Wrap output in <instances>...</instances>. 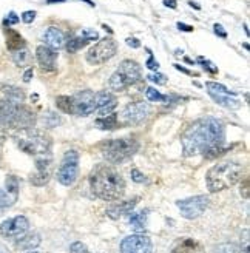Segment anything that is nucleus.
<instances>
[{"label": "nucleus", "instance_id": "1", "mask_svg": "<svg viewBox=\"0 0 250 253\" xmlns=\"http://www.w3.org/2000/svg\"><path fill=\"white\" fill-rule=\"evenodd\" d=\"M224 124L216 118H203L193 122L182 134V148L185 156L211 153L215 156L224 142Z\"/></svg>", "mask_w": 250, "mask_h": 253}, {"label": "nucleus", "instance_id": "6", "mask_svg": "<svg viewBox=\"0 0 250 253\" xmlns=\"http://www.w3.org/2000/svg\"><path fill=\"white\" fill-rule=\"evenodd\" d=\"M17 145L25 153L45 158V156H49L51 139L37 130L27 128V130H23L22 136L17 137Z\"/></svg>", "mask_w": 250, "mask_h": 253}, {"label": "nucleus", "instance_id": "12", "mask_svg": "<svg viewBox=\"0 0 250 253\" xmlns=\"http://www.w3.org/2000/svg\"><path fill=\"white\" fill-rule=\"evenodd\" d=\"M73 113L71 115L76 116H90L91 113L96 111V104H94V93L90 90H83L73 96Z\"/></svg>", "mask_w": 250, "mask_h": 253}, {"label": "nucleus", "instance_id": "27", "mask_svg": "<svg viewBox=\"0 0 250 253\" xmlns=\"http://www.w3.org/2000/svg\"><path fill=\"white\" fill-rule=\"evenodd\" d=\"M12 60H14L17 67H27L31 62V54L27 48H22V49H17V51L12 53Z\"/></svg>", "mask_w": 250, "mask_h": 253}, {"label": "nucleus", "instance_id": "17", "mask_svg": "<svg viewBox=\"0 0 250 253\" xmlns=\"http://www.w3.org/2000/svg\"><path fill=\"white\" fill-rule=\"evenodd\" d=\"M96 39H99L97 31L90 30V28H85V30H82L79 33V36L73 37V39L68 41L67 49H68V53H76V51H79V49H82L83 46L88 45L91 41H96Z\"/></svg>", "mask_w": 250, "mask_h": 253}, {"label": "nucleus", "instance_id": "34", "mask_svg": "<svg viewBox=\"0 0 250 253\" xmlns=\"http://www.w3.org/2000/svg\"><path fill=\"white\" fill-rule=\"evenodd\" d=\"M42 124L46 126V128H53V126H57L60 124V118L54 113H46V115L42 118Z\"/></svg>", "mask_w": 250, "mask_h": 253}, {"label": "nucleus", "instance_id": "18", "mask_svg": "<svg viewBox=\"0 0 250 253\" xmlns=\"http://www.w3.org/2000/svg\"><path fill=\"white\" fill-rule=\"evenodd\" d=\"M36 56H37V60H39V63H41L42 70H45V71L56 70L57 53L54 51V49L42 45V46H39L36 49Z\"/></svg>", "mask_w": 250, "mask_h": 253}, {"label": "nucleus", "instance_id": "2", "mask_svg": "<svg viewBox=\"0 0 250 253\" xmlns=\"http://www.w3.org/2000/svg\"><path fill=\"white\" fill-rule=\"evenodd\" d=\"M90 187L94 196L104 201H116L125 193V181L122 174L108 164L94 167L90 174Z\"/></svg>", "mask_w": 250, "mask_h": 253}, {"label": "nucleus", "instance_id": "30", "mask_svg": "<svg viewBox=\"0 0 250 253\" xmlns=\"http://www.w3.org/2000/svg\"><path fill=\"white\" fill-rule=\"evenodd\" d=\"M206 88H207V91H213V93H221V94L236 96V93L230 91L227 86H224V85H221V84H216V82H207V84H206Z\"/></svg>", "mask_w": 250, "mask_h": 253}, {"label": "nucleus", "instance_id": "40", "mask_svg": "<svg viewBox=\"0 0 250 253\" xmlns=\"http://www.w3.org/2000/svg\"><path fill=\"white\" fill-rule=\"evenodd\" d=\"M36 19V11H25L22 14V20L25 23H31Z\"/></svg>", "mask_w": 250, "mask_h": 253}, {"label": "nucleus", "instance_id": "8", "mask_svg": "<svg viewBox=\"0 0 250 253\" xmlns=\"http://www.w3.org/2000/svg\"><path fill=\"white\" fill-rule=\"evenodd\" d=\"M79 174V153L76 150H70L65 153L62 164L57 170V181L62 185H73Z\"/></svg>", "mask_w": 250, "mask_h": 253}, {"label": "nucleus", "instance_id": "45", "mask_svg": "<svg viewBox=\"0 0 250 253\" xmlns=\"http://www.w3.org/2000/svg\"><path fill=\"white\" fill-rule=\"evenodd\" d=\"M31 76H33V70L30 68L27 73L23 74V81H25V82H30V81H31Z\"/></svg>", "mask_w": 250, "mask_h": 253}, {"label": "nucleus", "instance_id": "50", "mask_svg": "<svg viewBox=\"0 0 250 253\" xmlns=\"http://www.w3.org/2000/svg\"><path fill=\"white\" fill-rule=\"evenodd\" d=\"M82 2H85V3H88L90 6H94V3H93V2H90V0H82Z\"/></svg>", "mask_w": 250, "mask_h": 253}, {"label": "nucleus", "instance_id": "9", "mask_svg": "<svg viewBox=\"0 0 250 253\" xmlns=\"http://www.w3.org/2000/svg\"><path fill=\"white\" fill-rule=\"evenodd\" d=\"M118 51L116 42L111 39V37H105V39H101L96 45H93L88 53H86V60L91 65H101V63L110 60Z\"/></svg>", "mask_w": 250, "mask_h": 253}, {"label": "nucleus", "instance_id": "21", "mask_svg": "<svg viewBox=\"0 0 250 253\" xmlns=\"http://www.w3.org/2000/svg\"><path fill=\"white\" fill-rule=\"evenodd\" d=\"M203 252H204L203 246L192 238L179 239L171 250V253H203Z\"/></svg>", "mask_w": 250, "mask_h": 253}, {"label": "nucleus", "instance_id": "28", "mask_svg": "<svg viewBox=\"0 0 250 253\" xmlns=\"http://www.w3.org/2000/svg\"><path fill=\"white\" fill-rule=\"evenodd\" d=\"M147 214H148L147 210H142L139 213H133L130 216V224L136 230H144L147 225Z\"/></svg>", "mask_w": 250, "mask_h": 253}, {"label": "nucleus", "instance_id": "19", "mask_svg": "<svg viewBox=\"0 0 250 253\" xmlns=\"http://www.w3.org/2000/svg\"><path fill=\"white\" fill-rule=\"evenodd\" d=\"M42 41L45 42V46L51 48V49H59L65 45V34H64V31L56 27H49L43 33Z\"/></svg>", "mask_w": 250, "mask_h": 253}, {"label": "nucleus", "instance_id": "48", "mask_svg": "<svg viewBox=\"0 0 250 253\" xmlns=\"http://www.w3.org/2000/svg\"><path fill=\"white\" fill-rule=\"evenodd\" d=\"M60 2H67V0H46L48 5H51V3H60Z\"/></svg>", "mask_w": 250, "mask_h": 253}, {"label": "nucleus", "instance_id": "14", "mask_svg": "<svg viewBox=\"0 0 250 253\" xmlns=\"http://www.w3.org/2000/svg\"><path fill=\"white\" fill-rule=\"evenodd\" d=\"M150 111V107L148 104L145 102H133L130 105H127L122 111V121L125 124H131V125H136V124H141Z\"/></svg>", "mask_w": 250, "mask_h": 253}, {"label": "nucleus", "instance_id": "25", "mask_svg": "<svg viewBox=\"0 0 250 253\" xmlns=\"http://www.w3.org/2000/svg\"><path fill=\"white\" fill-rule=\"evenodd\" d=\"M94 124H96L97 128H101V130H113L118 126V115L116 113H110V115H107V116L96 119Z\"/></svg>", "mask_w": 250, "mask_h": 253}, {"label": "nucleus", "instance_id": "31", "mask_svg": "<svg viewBox=\"0 0 250 253\" xmlns=\"http://www.w3.org/2000/svg\"><path fill=\"white\" fill-rule=\"evenodd\" d=\"M6 99L8 100H12V102H17V104H22V100H23V93L19 90V88H14V86H8L6 90Z\"/></svg>", "mask_w": 250, "mask_h": 253}, {"label": "nucleus", "instance_id": "10", "mask_svg": "<svg viewBox=\"0 0 250 253\" xmlns=\"http://www.w3.org/2000/svg\"><path fill=\"white\" fill-rule=\"evenodd\" d=\"M178 209L181 210V214L185 219H196L204 213V210L208 206V198L207 196H193L187 198L176 202Z\"/></svg>", "mask_w": 250, "mask_h": 253}, {"label": "nucleus", "instance_id": "16", "mask_svg": "<svg viewBox=\"0 0 250 253\" xmlns=\"http://www.w3.org/2000/svg\"><path fill=\"white\" fill-rule=\"evenodd\" d=\"M36 167L37 171L31 176V182L34 185H45L49 181V176H51V158H37Z\"/></svg>", "mask_w": 250, "mask_h": 253}, {"label": "nucleus", "instance_id": "4", "mask_svg": "<svg viewBox=\"0 0 250 253\" xmlns=\"http://www.w3.org/2000/svg\"><path fill=\"white\" fill-rule=\"evenodd\" d=\"M0 124L27 130L34 125V115L22 104L5 99L0 102Z\"/></svg>", "mask_w": 250, "mask_h": 253}, {"label": "nucleus", "instance_id": "39", "mask_svg": "<svg viewBox=\"0 0 250 253\" xmlns=\"http://www.w3.org/2000/svg\"><path fill=\"white\" fill-rule=\"evenodd\" d=\"M131 179L134 181V182H145V176L139 171V170H137V169H133L131 170Z\"/></svg>", "mask_w": 250, "mask_h": 253}, {"label": "nucleus", "instance_id": "20", "mask_svg": "<svg viewBox=\"0 0 250 253\" xmlns=\"http://www.w3.org/2000/svg\"><path fill=\"white\" fill-rule=\"evenodd\" d=\"M137 201H139V199L134 198V199H130V201H122V202H119V204L110 206L107 209V214H108L111 219H118V218L124 216L125 213H130L136 207Z\"/></svg>", "mask_w": 250, "mask_h": 253}, {"label": "nucleus", "instance_id": "7", "mask_svg": "<svg viewBox=\"0 0 250 253\" xmlns=\"http://www.w3.org/2000/svg\"><path fill=\"white\" fill-rule=\"evenodd\" d=\"M141 79V67L133 60H124L108 81L110 90L124 91Z\"/></svg>", "mask_w": 250, "mask_h": 253}, {"label": "nucleus", "instance_id": "33", "mask_svg": "<svg viewBox=\"0 0 250 253\" xmlns=\"http://www.w3.org/2000/svg\"><path fill=\"white\" fill-rule=\"evenodd\" d=\"M145 97L150 100V102H161V100H168V96H164V94H161L156 88H147V91H145Z\"/></svg>", "mask_w": 250, "mask_h": 253}, {"label": "nucleus", "instance_id": "46", "mask_svg": "<svg viewBox=\"0 0 250 253\" xmlns=\"http://www.w3.org/2000/svg\"><path fill=\"white\" fill-rule=\"evenodd\" d=\"M164 5H166V6H170V8H173V9L178 6V5H176V2H174V0H164Z\"/></svg>", "mask_w": 250, "mask_h": 253}, {"label": "nucleus", "instance_id": "43", "mask_svg": "<svg viewBox=\"0 0 250 253\" xmlns=\"http://www.w3.org/2000/svg\"><path fill=\"white\" fill-rule=\"evenodd\" d=\"M213 28H215V33H216V34H218L219 37H222V39H226V37H227V33L222 30V27H221V25H218V23H216Z\"/></svg>", "mask_w": 250, "mask_h": 253}, {"label": "nucleus", "instance_id": "5", "mask_svg": "<svg viewBox=\"0 0 250 253\" xmlns=\"http://www.w3.org/2000/svg\"><path fill=\"white\" fill-rule=\"evenodd\" d=\"M137 148H139V144L133 137L111 139V141H107L101 145L104 158L111 164H121L130 159L131 156H134Z\"/></svg>", "mask_w": 250, "mask_h": 253}, {"label": "nucleus", "instance_id": "51", "mask_svg": "<svg viewBox=\"0 0 250 253\" xmlns=\"http://www.w3.org/2000/svg\"><path fill=\"white\" fill-rule=\"evenodd\" d=\"M189 5H190V6H195V8H198V9H199V6H198L195 2H189Z\"/></svg>", "mask_w": 250, "mask_h": 253}, {"label": "nucleus", "instance_id": "11", "mask_svg": "<svg viewBox=\"0 0 250 253\" xmlns=\"http://www.w3.org/2000/svg\"><path fill=\"white\" fill-rule=\"evenodd\" d=\"M152 239L147 235H130L121 243V253H152Z\"/></svg>", "mask_w": 250, "mask_h": 253}, {"label": "nucleus", "instance_id": "3", "mask_svg": "<svg viewBox=\"0 0 250 253\" xmlns=\"http://www.w3.org/2000/svg\"><path fill=\"white\" fill-rule=\"evenodd\" d=\"M243 171H244V167L240 162L227 161V162L216 164L215 167H211L207 171V176H206L207 188L211 193L226 190L235 185L243 178Z\"/></svg>", "mask_w": 250, "mask_h": 253}, {"label": "nucleus", "instance_id": "44", "mask_svg": "<svg viewBox=\"0 0 250 253\" xmlns=\"http://www.w3.org/2000/svg\"><path fill=\"white\" fill-rule=\"evenodd\" d=\"M178 28L181 30V31H185V33H192L193 31V27H190V25H185V23H178Z\"/></svg>", "mask_w": 250, "mask_h": 253}, {"label": "nucleus", "instance_id": "29", "mask_svg": "<svg viewBox=\"0 0 250 253\" xmlns=\"http://www.w3.org/2000/svg\"><path fill=\"white\" fill-rule=\"evenodd\" d=\"M56 105L60 111L64 113H73V99L70 96H59L56 99Z\"/></svg>", "mask_w": 250, "mask_h": 253}, {"label": "nucleus", "instance_id": "32", "mask_svg": "<svg viewBox=\"0 0 250 253\" xmlns=\"http://www.w3.org/2000/svg\"><path fill=\"white\" fill-rule=\"evenodd\" d=\"M216 253H249L247 249H241L236 244H221L216 249Z\"/></svg>", "mask_w": 250, "mask_h": 253}, {"label": "nucleus", "instance_id": "22", "mask_svg": "<svg viewBox=\"0 0 250 253\" xmlns=\"http://www.w3.org/2000/svg\"><path fill=\"white\" fill-rule=\"evenodd\" d=\"M208 94L216 104L226 108H230V110H238L243 105L240 99H236L235 96H230V94H221V93H213V91H208Z\"/></svg>", "mask_w": 250, "mask_h": 253}, {"label": "nucleus", "instance_id": "49", "mask_svg": "<svg viewBox=\"0 0 250 253\" xmlns=\"http://www.w3.org/2000/svg\"><path fill=\"white\" fill-rule=\"evenodd\" d=\"M0 253H9V252H8V249H6L3 244H0Z\"/></svg>", "mask_w": 250, "mask_h": 253}, {"label": "nucleus", "instance_id": "15", "mask_svg": "<svg viewBox=\"0 0 250 253\" xmlns=\"http://www.w3.org/2000/svg\"><path fill=\"white\" fill-rule=\"evenodd\" d=\"M94 104H96V111L102 118L115 111L118 100L110 91H99V93H94Z\"/></svg>", "mask_w": 250, "mask_h": 253}, {"label": "nucleus", "instance_id": "13", "mask_svg": "<svg viewBox=\"0 0 250 253\" xmlns=\"http://www.w3.org/2000/svg\"><path fill=\"white\" fill-rule=\"evenodd\" d=\"M30 229V221L25 216H16L0 224V235L3 238H20Z\"/></svg>", "mask_w": 250, "mask_h": 253}, {"label": "nucleus", "instance_id": "42", "mask_svg": "<svg viewBox=\"0 0 250 253\" xmlns=\"http://www.w3.org/2000/svg\"><path fill=\"white\" fill-rule=\"evenodd\" d=\"M127 45L131 46V48H139L141 46V42L137 41V39H134V37H128V39H127Z\"/></svg>", "mask_w": 250, "mask_h": 253}, {"label": "nucleus", "instance_id": "23", "mask_svg": "<svg viewBox=\"0 0 250 253\" xmlns=\"http://www.w3.org/2000/svg\"><path fill=\"white\" fill-rule=\"evenodd\" d=\"M39 244H41V236L37 233H30V235L25 233L16 241V247L19 250H33Z\"/></svg>", "mask_w": 250, "mask_h": 253}, {"label": "nucleus", "instance_id": "35", "mask_svg": "<svg viewBox=\"0 0 250 253\" xmlns=\"http://www.w3.org/2000/svg\"><path fill=\"white\" fill-rule=\"evenodd\" d=\"M147 78H148V81L155 82L156 85H166V84H167V78H166L164 74H161V73L150 74V76H147Z\"/></svg>", "mask_w": 250, "mask_h": 253}, {"label": "nucleus", "instance_id": "37", "mask_svg": "<svg viewBox=\"0 0 250 253\" xmlns=\"http://www.w3.org/2000/svg\"><path fill=\"white\" fill-rule=\"evenodd\" d=\"M70 253H90V250L86 249V246L85 244H82V243H73L71 244V247H70Z\"/></svg>", "mask_w": 250, "mask_h": 253}, {"label": "nucleus", "instance_id": "38", "mask_svg": "<svg viewBox=\"0 0 250 253\" xmlns=\"http://www.w3.org/2000/svg\"><path fill=\"white\" fill-rule=\"evenodd\" d=\"M19 22V17H17V14H16V12H9V14L5 17V20H3V27H11V25H16Z\"/></svg>", "mask_w": 250, "mask_h": 253}, {"label": "nucleus", "instance_id": "36", "mask_svg": "<svg viewBox=\"0 0 250 253\" xmlns=\"http://www.w3.org/2000/svg\"><path fill=\"white\" fill-rule=\"evenodd\" d=\"M198 62H201V63H203V68L207 70L208 73H211V74H216V73H218V68H216L210 60H207V59H204V57H199Z\"/></svg>", "mask_w": 250, "mask_h": 253}, {"label": "nucleus", "instance_id": "52", "mask_svg": "<svg viewBox=\"0 0 250 253\" xmlns=\"http://www.w3.org/2000/svg\"><path fill=\"white\" fill-rule=\"evenodd\" d=\"M28 253H39V252H28Z\"/></svg>", "mask_w": 250, "mask_h": 253}, {"label": "nucleus", "instance_id": "24", "mask_svg": "<svg viewBox=\"0 0 250 253\" xmlns=\"http://www.w3.org/2000/svg\"><path fill=\"white\" fill-rule=\"evenodd\" d=\"M5 34H6V46L9 51H17V49L25 48V41L23 37L11 28H5Z\"/></svg>", "mask_w": 250, "mask_h": 253}, {"label": "nucleus", "instance_id": "41", "mask_svg": "<svg viewBox=\"0 0 250 253\" xmlns=\"http://www.w3.org/2000/svg\"><path fill=\"white\" fill-rule=\"evenodd\" d=\"M147 67H148L150 70H158V68H159V63H158V60H155L153 56H150V59L147 60Z\"/></svg>", "mask_w": 250, "mask_h": 253}, {"label": "nucleus", "instance_id": "47", "mask_svg": "<svg viewBox=\"0 0 250 253\" xmlns=\"http://www.w3.org/2000/svg\"><path fill=\"white\" fill-rule=\"evenodd\" d=\"M174 68H176V70H179V71H182V73H185V74H193L192 71H189V70H187V68H184V67H181V65H174Z\"/></svg>", "mask_w": 250, "mask_h": 253}, {"label": "nucleus", "instance_id": "26", "mask_svg": "<svg viewBox=\"0 0 250 253\" xmlns=\"http://www.w3.org/2000/svg\"><path fill=\"white\" fill-rule=\"evenodd\" d=\"M17 201V192H11V190H2L0 188V211L3 209L12 206Z\"/></svg>", "mask_w": 250, "mask_h": 253}]
</instances>
